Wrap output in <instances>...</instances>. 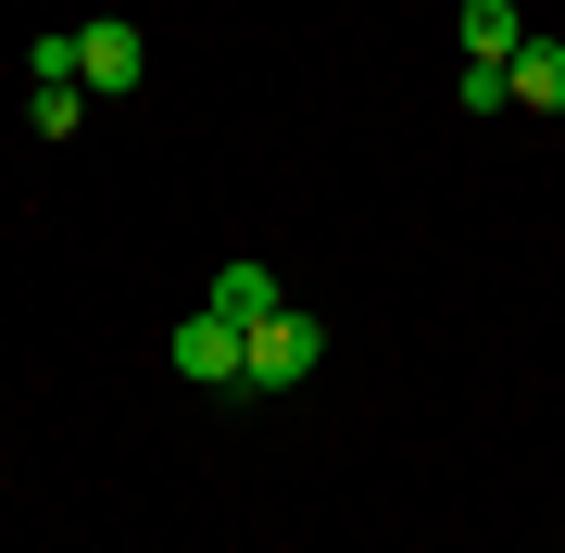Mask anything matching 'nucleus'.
<instances>
[{
  "label": "nucleus",
  "mask_w": 565,
  "mask_h": 553,
  "mask_svg": "<svg viewBox=\"0 0 565 553\" xmlns=\"http://www.w3.org/2000/svg\"><path fill=\"white\" fill-rule=\"evenodd\" d=\"M277 302H289V289L264 277V265H214V315H226V328H264Z\"/></svg>",
  "instance_id": "39448f33"
},
{
  "label": "nucleus",
  "mask_w": 565,
  "mask_h": 553,
  "mask_svg": "<svg viewBox=\"0 0 565 553\" xmlns=\"http://www.w3.org/2000/svg\"><path fill=\"white\" fill-rule=\"evenodd\" d=\"M527 51V13L515 0H465V63H515Z\"/></svg>",
  "instance_id": "20e7f679"
},
{
  "label": "nucleus",
  "mask_w": 565,
  "mask_h": 553,
  "mask_svg": "<svg viewBox=\"0 0 565 553\" xmlns=\"http://www.w3.org/2000/svg\"><path fill=\"white\" fill-rule=\"evenodd\" d=\"M315 365H327V315L277 302L264 328H239V390H302Z\"/></svg>",
  "instance_id": "f257e3e1"
},
{
  "label": "nucleus",
  "mask_w": 565,
  "mask_h": 553,
  "mask_svg": "<svg viewBox=\"0 0 565 553\" xmlns=\"http://www.w3.org/2000/svg\"><path fill=\"white\" fill-rule=\"evenodd\" d=\"M163 352H177V377H214V390H239V328H226V315L202 302V315H189V328L177 340H163Z\"/></svg>",
  "instance_id": "7ed1b4c3"
},
{
  "label": "nucleus",
  "mask_w": 565,
  "mask_h": 553,
  "mask_svg": "<svg viewBox=\"0 0 565 553\" xmlns=\"http://www.w3.org/2000/svg\"><path fill=\"white\" fill-rule=\"evenodd\" d=\"M452 88H465V114H503V102H515V76H503V63H465Z\"/></svg>",
  "instance_id": "6e6552de"
},
{
  "label": "nucleus",
  "mask_w": 565,
  "mask_h": 553,
  "mask_svg": "<svg viewBox=\"0 0 565 553\" xmlns=\"http://www.w3.org/2000/svg\"><path fill=\"white\" fill-rule=\"evenodd\" d=\"M139 63H151L139 25H76V88H139Z\"/></svg>",
  "instance_id": "f03ea898"
},
{
  "label": "nucleus",
  "mask_w": 565,
  "mask_h": 553,
  "mask_svg": "<svg viewBox=\"0 0 565 553\" xmlns=\"http://www.w3.org/2000/svg\"><path fill=\"white\" fill-rule=\"evenodd\" d=\"M503 76H515V102H527V114H565V39H527Z\"/></svg>",
  "instance_id": "423d86ee"
},
{
  "label": "nucleus",
  "mask_w": 565,
  "mask_h": 553,
  "mask_svg": "<svg viewBox=\"0 0 565 553\" xmlns=\"http://www.w3.org/2000/svg\"><path fill=\"white\" fill-rule=\"evenodd\" d=\"M25 114H39V139H76V114H88V88H76V76H39V102H25Z\"/></svg>",
  "instance_id": "0eeeda50"
}]
</instances>
